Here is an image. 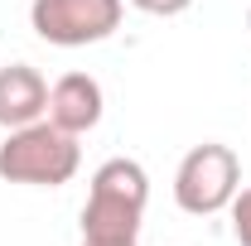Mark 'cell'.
Masks as SVG:
<instances>
[{"instance_id":"obj_5","label":"cell","mask_w":251,"mask_h":246,"mask_svg":"<svg viewBox=\"0 0 251 246\" xmlns=\"http://www.w3.org/2000/svg\"><path fill=\"white\" fill-rule=\"evenodd\" d=\"M106 111V97H101V82L87 77V73H63L58 82L49 87V121L68 130V135H87Z\"/></svg>"},{"instance_id":"obj_8","label":"cell","mask_w":251,"mask_h":246,"mask_svg":"<svg viewBox=\"0 0 251 246\" xmlns=\"http://www.w3.org/2000/svg\"><path fill=\"white\" fill-rule=\"evenodd\" d=\"M135 10H145V15H155V20H174V15H184L193 0H130Z\"/></svg>"},{"instance_id":"obj_4","label":"cell","mask_w":251,"mask_h":246,"mask_svg":"<svg viewBox=\"0 0 251 246\" xmlns=\"http://www.w3.org/2000/svg\"><path fill=\"white\" fill-rule=\"evenodd\" d=\"M121 0H34L29 5V25L44 44L58 49H87L111 39L121 25Z\"/></svg>"},{"instance_id":"obj_3","label":"cell","mask_w":251,"mask_h":246,"mask_svg":"<svg viewBox=\"0 0 251 246\" xmlns=\"http://www.w3.org/2000/svg\"><path fill=\"white\" fill-rule=\"evenodd\" d=\"M237 188H242V159L232 145H218V140L193 145L174 169V203L193 217H213L232 208Z\"/></svg>"},{"instance_id":"obj_2","label":"cell","mask_w":251,"mask_h":246,"mask_svg":"<svg viewBox=\"0 0 251 246\" xmlns=\"http://www.w3.org/2000/svg\"><path fill=\"white\" fill-rule=\"evenodd\" d=\"M82 145L77 135L58 130L53 121H34L5 135L0 145V179L10 184H34V188H58L77 174Z\"/></svg>"},{"instance_id":"obj_9","label":"cell","mask_w":251,"mask_h":246,"mask_svg":"<svg viewBox=\"0 0 251 246\" xmlns=\"http://www.w3.org/2000/svg\"><path fill=\"white\" fill-rule=\"evenodd\" d=\"M82 246H135V242H87V237H82Z\"/></svg>"},{"instance_id":"obj_6","label":"cell","mask_w":251,"mask_h":246,"mask_svg":"<svg viewBox=\"0 0 251 246\" xmlns=\"http://www.w3.org/2000/svg\"><path fill=\"white\" fill-rule=\"evenodd\" d=\"M44 111H49V82L39 77V68L29 63L0 68V125L5 130L44 121Z\"/></svg>"},{"instance_id":"obj_7","label":"cell","mask_w":251,"mask_h":246,"mask_svg":"<svg viewBox=\"0 0 251 246\" xmlns=\"http://www.w3.org/2000/svg\"><path fill=\"white\" fill-rule=\"evenodd\" d=\"M232 237L251 246V188H237V198H232Z\"/></svg>"},{"instance_id":"obj_1","label":"cell","mask_w":251,"mask_h":246,"mask_svg":"<svg viewBox=\"0 0 251 246\" xmlns=\"http://www.w3.org/2000/svg\"><path fill=\"white\" fill-rule=\"evenodd\" d=\"M145 203H150V174L135 159H106L92 174L87 203H82V237L87 242H135Z\"/></svg>"},{"instance_id":"obj_10","label":"cell","mask_w":251,"mask_h":246,"mask_svg":"<svg viewBox=\"0 0 251 246\" xmlns=\"http://www.w3.org/2000/svg\"><path fill=\"white\" fill-rule=\"evenodd\" d=\"M247 29H251V15H247Z\"/></svg>"}]
</instances>
